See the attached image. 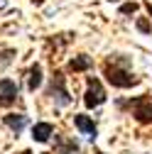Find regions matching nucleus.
<instances>
[{
    "mask_svg": "<svg viewBox=\"0 0 152 154\" xmlns=\"http://www.w3.org/2000/svg\"><path fill=\"white\" fill-rule=\"evenodd\" d=\"M47 95L54 100V105H69V103H71V95H69V91H66V83H64L62 71H54Z\"/></svg>",
    "mask_w": 152,
    "mask_h": 154,
    "instance_id": "f03ea898",
    "label": "nucleus"
},
{
    "mask_svg": "<svg viewBox=\"0 0 152 154\" xmlns=\"http://www.w3.org/2000/svg\"><path fill=\"white\" fill-rule=\"evenodd\" d=\"M52 134H54V125L52 122H37L32 127V140L34 142H47Z\"/></svg>",
    "mask_w": 152,
    "mask_h": 154,
    "instance_id": "0eeeda50",
    "label": "nucleus"
},
{
    "mask_svg": "<svg viewBox=\"0 0 152 154\" xmlns=\"http://www.w3.org/2000/svg\"><path fill=\"white\" fill-rule=\"evenodd\" d=\"M138 29H140V32H145V34H147V32H150V29H152V27H150V22H147V20H145V17H140V20H138Z\"/></svg>",
    "mask_w": 152,
    "mask_h": 154,
    "instance_id": "f8f14e48",
    "label": "nucleus"
},
{
    "mask_svg": "<svg viewBox=\"0 0 152 154\" xmlns=\"http://www.w3.org/2000/svg\"><path fill=\"white\" fill-rule=\"evenodd\" d=\"M22 154H30V152H22Z\"/></svg>",
    "mask_w": 152,
    "mask_h": 154,
    "instance_id": "4468645a",
    "label": "nucleus"
},
{
    "mask_svg": "<svg viewBox=\"0 0 152 154\" xmlns=\"http://www.w3.org/2000/svg\"><path fill=\"white\" fill-rule=\"evenodd\" d=\"M17 100V83L12 79H0V105H10Z\"/></svg>",
    "mask_w": 152,
    "mask_h": 154,
    "instance_id": "39448f33",
    "label": "nucleus"
},
{
    "mask_svg": "<svg viewBox=\"0 0 152 154\" xmlns=\"http://www.w3.org/2000/svg\"><path fill=\"white\" fill-rule=\"evenodd\" d=\"M135 10H138L135 3H125V5H120V12H123V15H130V12H135Z\"/></svg>",
    "mask_w": 152,
    "mask_h": 154,
    "instance_id": "9b49d317",
    "label": "nucleus"
},
{
    "mask_svg": "<svg viewBox=\"0 0 152 154\" xmlns=\"http://www.w3.org/2000/svg\"><path fill=\"white\" fill-rule=\"evenodd\" d=\"M40 86H42V66L34 64V66L30 69V73H27V88H30V91H37Z\"/></svg>",
    "mask_w": 152,
    "mask_h": 154,
    "instance_id": "1a4fd4ad",
    "label": "nucleus"
},
{
    "mask_svg": "<svg viewBox=\"0 0 152 154\" xmlns=\"http://www.w3.org/2000/svg\"><path fill=\"white\" fill-rule=\"evenodd\" d=\"M74 125L79 127L86 137H91V140H96V134H98V127H96V122H93L91 118H86V115H74Z\"/></svg>",
    "mask_w": 152,
    "mask_h": 154,
    "instance_id": "423d86ee",
    "label": "nucleus"
},
{
    "mask_svg": "<svg viewBox=\"0 0 152 154\" xmlns=\"http://www.w3.org/2000/svg\"><path fill=\"white\" fill-rule=\"evenodd\" d=\"M103 73H106L108 83L116 86V88H130V86L138 83V79L130 73V59L110 56V59L106 61V66H103Z\"/></svg>",
    "mask_w": 152,
    "mask_h": 154,
    "instance_id": "f257e3e1",
    "label": "nucleus"
},
{
    "mask_svg": "<svg viewBox=\"0 0 152 154\" xmlns=\"http://www.w3.org/2000/svg\"><path fill=\"white\" fill-rule=\"evenodd\" d=\"M103 100H106V91H103L101 81H98V79H88L86 95H84V103H86V108H98Z\"/></svg>",
    "mask_w": 152,
    "mask_h": 154,
    "instance_id": "20e7f679",
    "label": "nucleus"
},
{
    "mask_svg": "<svg viewBox=\"0 0 152 154\" xmlns=\"http://www.w3.org/2000/svg\"><path fill=\"white\" fill-rule=\"evenodd\" d=\"M130 108H132V115H135V120L142 122V125H150L152 122V100L140 95V98L130 100Z\"/></svg>",
    "mask_w": 152,
    "mask_h": 154,
    "instance_id": "7ed1b4c3",
    "label": "nucleus"
},
{
    "mask_svg": "<svg viewBox=\"0 0 152 154\" xmlns=\"http://www.w3.org/2000/svg\"><path fill=\"white\" fill-rule=\"evenodd\" d=\"M147 12H150V15H152V3H147Z\"/></svg>",
    "mask_w": 152,
    "mask_h": 154,
    "instance_id": "ddd939ff",
    "label": "nucleus"
},
{
    "mask_svg": "<svg viewBox=\"0 0 152 154\" xmlns=\"http://www.w3.org/2000/svg\"><path fill=\"white\" fill-rule=\"evenodd\" d=\"M98 154H101V152H98Z\"/></svg>",
    "mask_w": 152,
    "mask_h": 154,
    "instance_id": "2eb2a0df",
    "label": "nucleus"
},
{
    "mask_svg": "<svg viewBox=\"0 0 152 154\" xmlns=\"http://www.w3.org/2000/svg\"><path fill=\"white\" fill-rule=\"evenodd\" d=\"M3 122L17 134V132H22V127L27 125V115H22V112H10V115H5V118H3Z\"/></svg>",
    "mask_w": 152,
    "mask_h": 154,
    "instance_id": "6e6552de",
    "label": "nucleus"
},
{
    "mask_svg": "<svg viewBox=\"0 0 152 154\" xmlns=\"http://www.w3.org/2000/svg\"><path fill=\"white\" fill-rule=\"evenodd\" d=\"M91 66H93V61H91V56H86V54H79V56H74V59L69 61L71 71H88Z\"/></svg>",
    "mask_w": 152,
    "mask_h": 154,
    "instance_id": "9d476101",
    "label": "nucleus"
}]
</instances>
